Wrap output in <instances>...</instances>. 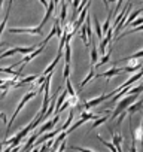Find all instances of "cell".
Segmentation results:
<instances>
[{"label": "cell", "mask_w": 143, "mask_h": 152, "mask_svg": "<svg viewBox=\"0 0 143 152\" xmlns=\"http://www.w3.org/2000/svg\"><path fill=\"white\" fill-rule=\"evenodd\" d=\"M58 119H60V115H54V118H52L51 121H48V122H46L43 127H40V130H39L36 134H37V136H42L43 133H46V131H51V130L55 127V124L58 122Z\"/></svg>", "instance_id": "obj_4"}, {"label": "cell", "mask_w": 143, "mask_h": 152, "mask_svg": "<svg viewBox=\"0 0 143 152\" xmlns=\"http://www.w3.org/2000/svg\"><path fill=\"white\" fill-rule=\"evenodd\" d=\"M36 79H37V75H30V76H27V78L21 79L20 82H17V84L14 85V88H20V87H23V85H26V84H31V82H34Z\"/></svg>", "instance_id": "obj_11"}, {"label": "cell", "mask_w": 143, "mask_h": 152, "mask_svg": "<svg viewBox=\"0 0 143 152\" xmlns=\"http://www.w3.org/2000/svg\"><path fill=\"white\" fill-rule=\"evenodd\" d=\"M61 57H63V52H58V54H57V57L54 58V61L49 64V67H46V69H45V72H43V76H48L49 73H52V70L55 69V66L58 64V61H60V58H61Z\"/></svg>", "instance_id": "obj_9"}, {"label": "cell", "mask_w": 143, "mask_h": 152, "mask_svg": "<svg viewBox=\"0 0 143 152\" xmlns=\"http://www.w3.org/2000/svg\"><path fill=\"white\" fill-rule=\"evenodd\" d=\"M112 49H113V45H110V48H109V51H107V54H104L103 55V58L94 66V67H100V66H103V64H106L109 60H110V52H112Z\"/></svg>", "instance_id": "obj_18"}, {"label": "cell", "mask_w": 143, "mask_h": 152, "mask_svg": "<svg viewBox=\"0 0 143 152\" xmlns=\"http://www.w3.org/2000/svg\"><path fill=\"white\" fill-rule=\"evenodd\" d=\"M140 14H142V9H136V11H134L131 15H128V17H127V20H125V24H124V27H127L128 24H131V23H133V21H134V20H136V18L140 15Z\"/></svg>", "instance_id": "obj_17"}, {"label": "cell", "mask_w": 143, "mask_h": 152, "mask_svg": "<svg viewBox=\"0 0 143 152\" xmlns=\"http://www.w3.org/2000/svg\"><path fill=\"white\" fill-rule=\"evenodd\" d=\"M104 2V6H106V9H109V3H107V0H103Z\"/></svg>", "instance_id": "obj_38"}, {"label": "cell", "mask_w": 143, "mask_h": 152, "mask_svg": "<svg viewBox=\"0 0 143 152\" xmlns=\"http://www.w3.org/2000/svg\"><path fill=\"white\" fill-rule=\"evenodd\" d=\"M136 100H139V94H128V96H125V97H122L121 99V102L118 103V106H116V109L113 110V113L110 115V121H113L119 113H122L124 110H127V107L128 106H131Z\"/></svg>", "instance_id": "obj_1"}, {"label": "cell", "mask_w": 143, "mask_h": 152, "mask_svg": "<svg viewBox=\"0 0 143 152\" xmlns=\"http://www.w3.org/2000/svg\"><path fill=\"white\" fill-rule=\"evenodd\" d=\"M61 131V128H55V130H52V131H48V134L46 136H43V137H39L37 140H36V145L34 146H37V145H40V143H43V142H46L48 139H52L57 133H60Z\"/></svg>", "instance_id": "obj_10"}, {"label": "cell", "mask_w": 143, "mask_h": 152, "mask_svg": "<svg viewBox=\"0 0 143 152\" xmlns=\"http://www.w3.org/2000/svg\"><path fill=\"white\" fill-rule=\"evenodd\" d=\"M66 91H67L69 97H75L76 96V93H75V90H73V87H72V84H70L69 79H66Z\"/></svg>", "instance_id": "obj_26"}, {"label": "cell", "mask_w": 143, "mask_h": 152, "mask_svg": "<svg viewBox=\"0 0 143 152\" xmlns=\"http://www.w3.org/2000/svg\"><path fill=\"white\" fill-rule=\"evenodd\" d=\"M6 46V43H0V49H2V48H5Z\"/></svg>", "instance_id": "obj_42"}, {"label": "cell", "mask_w": 143, "mask_h": 152, "mask_svg": "<svg viewBox=\"0 0 143 152\" xmlns=\"http://www.w3.org/2000/svg\"><path fill=\"white\" fill-rule=\"evenodd\" d=\"M143 107V100H139V102H134L131 106H128L127 107V113H130V115H133V113H136L137 110H140Z\"/></svg>", "instance_id": "obj_13"}, {"label": "cell", "mask_w": 143, "mask_h": 152, "mask_svg": "<svg viewBox=\"0 0 143 152\" xmlns=\"http://www.w3.org/2000/svg\"><path fill=\"white\" fill-rule=\"evenodd\" d=\"M79 5H81V0H73V14H75L76 9L79 8Z\"/></svg>", "instance_id": "obj_35"}, {"label": "cell", "mask_w": 143, "mask_h": 152, "mask_svg": "<svg viewBox=\"0 0 143 152\" xmlns=\"http://www.w3.org/2000/svg\"><path fill=\"white\" fill-rule=\"evenodd\" d=\"M94 24H96V34H97V37L101 40V39H103V30H101V26H100V23H98L97 18H94Z\"/></svg>", "instance_id": "obj_24"}, {"label": "cell", "mask_w": 143, "mask_h": 152, "mask_svg": "<svg viewBox=\"0 0 143 152\" xmlns=\"http://www.w3.org/2000/svg\"><path fill=\"white\" fill-rule=\"evenodd\" d=\"M66 18H67V5H66V2H63V3H61V15H60L61 23H64Z\"/></svg>", "instance_id": "obj_28"}, {"label": "cell", "mask_w": 143, "mask_h": 152, "mask_svg": "<svg viewBox=\"0 0 143 152\" xmlns=\"http://www.w3.org/2000/svg\"><path fill=\"white\" fill-rule=\"evenodd\" d=\"M106 99H107V96H106V94H101V96L97 97V99H93V100H90V102H85V103H84V110H88V109H91V107L100 104V103L104 102Z\"/></svg>", "instance_id": "obj_7"}, {"label": "cell", "mask_w": 143, "mask_h": 152, "mask_svg": "<svg viewBox=\"0 0 143 152\" xmlns=\"http://www.w3.org/2000/svg\"><path fill=\"white\" fill-rule=\"evenodd\" d=\"M94 75H96V70H94V67L91 66V69H90V72H88V75H87V78H85V79L79 84V87H81V88H84V85H87V84H88V82L94 78Z\"/></svg>", "instance_id": "obj_16"}, {"label": "cell", "mask_w": 143, "mask_h": 152, "mask_svg": "<svg viewBox=\"0 0 143 152\" xmlns=\"http://www.w3.org/2000/svg\"><path fill=\"white\" fill-rule=\"evenodd\" d=\"M17 51H15V48H11V49H8L6 52H3V54H0V60H3V58H6V57H9V55H14Z\"/></svg>", "instance_id": "obj_29"}, {"label": "cell", "mask_w": 143, "mask_h": 152, "mask_svg": "<svg viewBox=\"0 0 143 152\" xmlns=\"http://www.w3.org/2000/svg\"><path fill=\"white\" fill-rule=\"evenodd\" d=\"M127 116V110H124L121 115H119V118H118V121H116V125H121V122H122V119Z\"/></svg>", "instance_id": "obj_33"}, {"label": "cell", "mask_w": 143, "mask_h": 152, "mask_svg": "<svg viewBox=\"0 0 143 152\" xmlns=\"http://www.w3.org/2000/svg\"><path fill=\"white\" fill-rule=\"evenodd\" d=\"M39 151H40V149H39V148H36V146H34V149H33V151H31V152H39Z\"/></svg>", "instance_id": "obj_40"}, {"label": "cell", "mask_w": 143, "mask_h": 152, "mask_svg": "<svg viewBox=\"0 0 143 152\" xmlns=\"http://www.w3.org/2000/svg\"><path fill=\"white\" fill-rule=\"evenodd\" d=\"M3 2L5 0H0V9H2V6H3Z\"/></svg>", "instance_id": "obj_41"}, {"label": "cell", "mask_w": 143, "mask_h": 152, "mask_svg": "<svg viewBox=\"0 0 143 152\" xmlns=\"http://www.w3.org/2000/svg\"><path fill=\"white\" fill-rule=\"evenodd\" d=\"M9 33H15V34H23V33H27V34H42L43 30L42 27H36V28H15V27H11L9 28Z\"/></svg>", "instance_id": "obj_3"}, {"label": "cell", "mask_w": 143, "mask_h": 152, "mask_svg": "<svg viewBox=\"0 0 143 152\" xmlns=\"http://www.w3.org/2000/svg\"><path fill=\"white\" fill-rule=\"evenodd\" d=\"M0 118L3 119V122H5V124H8V119H6V113H0Z\"/></svg>", "instance_id": "obj_36"}, {"label": "cell", "mask_w": 143, "mask_h": 152, "mask_svg": "<svg viewBox=\"0 0 143 152\" xmlns=\"http://www.w3.org/2000/svg\"><path fill=\"white\" fill-rule=\"evenodd\" d=\"M97 118V115H94V113H91V112H88V110H82V113H81V119L84 121V122H87V121H90V119H96Z\"/></svg>", "instance_id": "obj_23"}, {"label": "cell", "mask_w": 143, "mask_h": 152, "mask_svg": "<svg viewBox=\"0 0 143 152\" xmlns=\"http://www.w3.org/2000/svg\"><path fill=\"white\" fill-rule=\"evenodd\" d=\"M72 149H75V151H79V152H94L88 148H81V146H72Z\"/></svg>", "instance_id": "obj_31"}, {"label": "cell", "mask_w": 143, "mask_h": 152, "mask_svg": "<svg viewBox=\"0 0 143 152\" xmlns=\"http://www.w3.org/2000/svg\"><path fill=\"white\" fill-rule=\"evenodd\" d=\"M64 58H66V64H70V58H72V46H70V42H66Z\"/></svg>", "instance_id": "obj_22"}, {"label": "cell", "mask_w": 143, "mask_h": 152, "mask_svg": "<svg viewBox=\"0 0 143 152\" xmlns=\"http://www.w3.org/2000/svg\"><path fill=\"white\" fill-rule=\"evenodd\" d=\"M73 116H75L73 110H70V112H69V118H67V121H66V122H64V124L60 127V128H61V131H66V130H69V127H70V122L73 121Z\"/></svg>", "instance_id": "obj_21"}, {"label": "cell", "mask_w": 143, "mask_h": 152, "mask_svg": "<svg viewBox=\"0 0 143 152\" xmlns=\"http://www.w3.org/2000/svg\"><path fill=\"white\" fill-rule=\"evenodd\" d=\"M69 75H70V64L64 66V79H69Z\"/></svg>", "instance_id": "obj_32"}, {"label": "cell", "mask_w": 143, "mask_h": 152, "mask_svg": "<svg viewBox=\"0 0 143 152\" xmlns=\"http://www.w3.org/2000/svg\"><path fill=\"white\" fill-rule=\"evenodd\" d=\"M97 139H98V140H100V142H101V143H103V145L106 146V148H109V149H110L112 152H118V149L115 148V145H113V143H110V142H106V140H103V139H101V136H97Z\"/></svg>", "instance_id": "obj_27"}, {"label": "cell", "mask_w": 143, "mask_h": 152, "mask_svg": "<svg viewBox=\"0 0 143 152\" xmlns=\"http://www.w3.org/2000/svg\"><path fill=\"white\" fill-rule=\"evenodd\" d=\"M136 143H137V140H136V139H133V142H131V148H130V152H137Z\"/></svg>", "instance_id": "obj_34"}, {"label": "cell", "mask_w": 143, "mask_h": 152, "mask_svg": "<svg viewBox=\"0 0 143 152\" xmlns=\"http://www.w3.org/2000/svg\"><path fill=\"white\" fill-rule=\"evenodd\" d=\"M112 37H113V30L112 28H109L107 30V33H106V36L101 39V42H100V46H98V51L101 52V54H104V49H106V45L112 40Z\"/></svg>", "instance_id": "obj_8"}, {"label": "cell", "mask_w": 143, "mask_h": 152, "mask_svg": "<svg viewBox=\"0 0 143 152\" xmlns=\"http://www.w3.org/2000/svg\"><path fill=\"white\" fill-rule=\"evenodd\" d=\"M107 119H109V116H104V115H103V116H100V118H97V119H96V121H94V124H93V125H91V128H90V130H88V133H87V134H90V133H91V131H93V130H96V128H97V127H100V125H101V124H104V122H106V121H107Z\"/></svg>", "instance_id": "obj_15"}, {"label": "cell", "mask_w": 143, "mask_h": 152, "mask_svg": "<svg viewBox=\"0 0 143 152\" xmlns=\"http://www.w3.org/2000/svg\"><path fill=\"white\" fill-rule=\"evenodd\" d=\"M121 73H124V69H118V67H112L110 70H107V72H104V73H100V75H96V78H101V76H104V78H107V82H109V79L110 78H113L115 75H121Z\"/></svg>", "instance_id": "obj_5"}, {"label": "cell", "mask_w": 143, "mask_h": 152, "mask_svg": "<svg viewBox=\"0 0 143 152\" xmlns=\"http://www.w3.org/2000/svg\"><path fill=\"white\" fill-rule=\"evenodd\" d=\"M12 3H14V0H9V5H8V9H6L5 18H3L2 24H0V36H2V33H3V30H5L6 24H8V17H9V12H11V9H12Z\"/></svg>", "instance_id": "obj_12"}, {"label": "cell", "mask_w": 143, "mask_h": 152, "mask_svg": "<svg viewBox=\"0 0 143 152\" xmlns=\"http://www.w3.org/2000/svg\"><path fill=\"white\" fill-rule=\"evenodd\" d=\"M97 60H98V48L96 46V43H91V64H93V67L97 64Z\"/></svg>", "instance_id": "obj_14"}, {"label": "cell", "mask_w": 143, "mask_h": 152, "mask_svg": "<svg viewBox=\"0 0 143 152\" xmlns=\"http://www.w3.org/2000/svg\"><path fill=\"white\" fill-rule=\"evenodd\" d=\"M54 11H55V3H54V0H49L48 9H46V12H45V17H43V20H42V23H40V26H39V27H42V28H43V26H45V24L48 23V20L52 17Z\"/></svg>", "instance_id": "obj_6"}, {"label": "cell", "mask_w": 143, "mask_h": 152, "mask_svg": "<svg viewBox=\"0 0 143 152\" xmlns=\"http://www.w3.org/2000/svg\"><path fill=\"white\" fill-rule=\"evenodd\" d=\"M39 2H40V3H42V5L46 8V9H48V5H49V2H46V0H39Z\"/></svg>", "instance_id": "obj_37"}, {"label": "cell", "mask_w": 143, "mask_h": 152, "mask_svg": "<svg viewBox=\"0 0 143 152\" xmlns=\"http://www.w3.org/2000/svg\"><path fill=\"white\" fill-rule=\"evenodd\" d=\"M3 146H5V145H3V142H0V152H2V149H3Z\"/></svg>", "instance_id": "obj_39"}, {"label": "cell", "mask_w": 143, "mask_h": 152, "mask_svg": "<svg viewBox=\"0 0 143 152\" xmlns=\"http://www.w3.org/2000/svg\"><path fill=\"white\" fill-rule=\"evenodd\" d=\"M15 51H17V52H21V54H24V55H28L30 52L36 51V46H26V48H23V46H15Z\"/></svg>", "instance_id": "obj_19"}, {"label": "cell", "mask_w": 143, "mask_h": 152, "mask_svg": "<svg viewBox=\"0 0 143 152\" xmlns=\"http://www.w3.org/2000/svg\"><path fill=\"white\" fill-rule=\"evenodd\" d=\"M142 67H143L142 63H139V64H136V66H125V67H124V72H125V73H137Z\"/></svg>", "instance_id": "obj_20"}, {"label": "cell", "mask_w": 143, "mask_h": 152, "mask_svg": "<svg viewBox=\"0 0 143 152\" xmlns=\"http://www.w3.org/2000/svg\"><path fill=\"white\" fill-rule=\"evenodd\" d=\"M36 94H37V91H36V93H34V91H30V93H27V94L23 97V100H21V102H20V104L17 106V109H15V112H14L12 118H11V119H9V122L6 124V136H9V130H11V127H12V124H14L15 118H17V116H18V113L21 112V109H23V107L26 106V103H27L30 99H33Z\"/></svg>", "instance_id": "obj_2"}, {"label": "cell", "mask_w": 143, "mask_h": 152, "mask_svg": "<svg viewBox=\"0 0 143 152\" xmlns=\"http://www.w3.org/2000/svg\"><path fill=\"white\" fill-rule=\"evenodd\" d=\"M45 81H46V76H40V78H37V79H36V87H39V88H40V87L43 85V82H45Z\"/></svg>", "instance_id": "obj_30"}, {"label": "cell", "mask_w": 143, "mask_h": 152, "mask_svg": "<svg viewBox=\"0 0 143 152\" xmlns=\"http://www.w3.org/2000/svg\"><path fill=\"white\" fill-rule=\"evenodd\" d=\"M66 2H67V3H72V0H66Z\"/></svg>", "instance_id": "obj_43"}, {"label": "cell", "mask_w": 143, "mask_h": 152, "mask_svg": "<svg viewBox=\"0 0 143 152\" xmlns=\"http://www.w3.org/2000/svg\"><path fill=\"white\" fill-rule=\"evenodd\" d=\"M0 73H8V75H12V76H20V73L15 72L11 66L9 67H0Z\"/></svg>", "instance_id": "obj_25"}, {"label": "cell", "mask_w": 143, "mask_h": 152, "mask_svg": "<svg viewBox=\"0 0 143 152\" xmlns=\"http://www.w3.org/2000/svg\"><path fill=\"white\" fill-rule=\"evenodd\" d=\"M142 78H143V76H142Z\"/></svg>", "instance_id": "obj_44"}]
</instances>
